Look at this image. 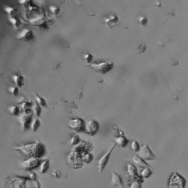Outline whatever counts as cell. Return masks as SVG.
<instances>
[{
    "mask_svg": "<svg viewBox=\"0 0 188 188\" xmlns=\"http://www.w3.org/2000/svg\"><path fill=\"white\" fill-rule=\"evenodd\" d=\"M44 148L43 145L40 143L27 144L22 147H20V149L26 155L30 156V157L39 158L40 156L43 155L44 153Z\"/></svg>",
    "mask_w": 188,
    "mask_h": 188,
    "instance_id": "1",
    "label": "cell"
},
{
    "mask_svg": "<svg viewBox=\"0 0 188 188\" xmlns=\"http://www.w3.org/2000/svg\"><path fill=\"white\" fill-rule=\"evenodd\" d=\"M88 66L91 69L97 72L106 74L109 72L114 67V63L112 61L102 60L99 61H93L88 65Z\"/></svg>",
    "mask_w": 188,
    "mask_h": 188,
    "instance_id": "2",
    "label": "cell"
},
{
    "mask_svg": "<svg viewBox=\"0 0 188 188\" xmlns=\"http://www.w3.org/2000/svg\"><path fill=\"white\" fill-rule=\"evenodd\" d=\"M168 186L169 188H185L186 180L182 175L175 172L169 178Z\"/></svg>",
    "mask_w": 188,
    "mask_h": 188,
    "instance_id": "3",
    "label": "cell"
},
{
    "mask_svg": "<svg viewBox=\"0 0 188 188\" xmlns=\"http://www.w3.org/2000/svg\"><path fill=\"white\" fill-rule=\"evenodd\" d=\"M137 155L145 161H151L156 159V156L153 154L151 149L149 147V144L147 143L145 145L142 146L139 152L137 153Z\"/></svg>",
    "mask_w": 188,
    "mask_h": 188,
    "instance_id": "4",
    "label": "cell"
},
{
    "mask_svg": "<svg viewBox=\"0 0 188 188\" xmlns=\"http://www.w3.org/2000/svg\"><path fill=\"white\" fill-rule=\"evenodd\" d=\"M33 119V115L30 112H23V114L20 116L18 120L23 131L28 130L30 128V125Z\"/></svg>",
    "mask_w": 188,
    "mask_h": 188,
    "instance_id": "5",
    "label": "cell"
},
{
    "mask_svg": "<svg viewBox=\"0 0 188 188\" xmlns=\"http://www.w3.org/2000/svg\"><path fill=\"white\" fill-rule=\"evenodd\" d=\"M99 129V122L96 120L90 119L85 122V132L86 134L91 135H94L98 131Z\"/></svg>",
    "mask_w": 188,
    "mask_h": 188,
    "instance_id": "6",
    "label": "cell"
},
{
    "mask_svg": "<svg viewBox=\"0 0 188 188\" xmlns=\"http://www.w3.org/2000/svg\"><path fill=\"white\" fill-rule=\"evenodd\" d=\"M17 38L25 42H30L35 39L33 30L29 28H24L17 34Z\"/></svg>",
    "mask_w": 188,
    "mask_h": 188,
    "instance_id": "7",
    "label": "cell"
},
{
    "mask_svg": "<svg viewBox=\"0 0 188 188\" xmlns=\"http://www.w3.org/2000/svg\"><path fill=\"white\" fill-rule=\"evenodd\" d=\"M69 126L71 129H73L79 132L85 131V122L81 118H74L69 120Z\"/></svg>",
    "mask_w": 188,
    "mask_h": 188,
    "instance_id": "8",
    "label": "cell"
},
{
    "mask_svg": "<svg viewBox=\"0 0 188 188\" xmlns=\"http://www.w3.org/2000/svg\"><path fill=\"white\" fill-rule=\"evenodd\" d=\"M40 163L41 162L39 158L30 157L29 159H27L26 160L22 162L21 165L23 169L26 171H30L37 167L40 165Z\"/></svg>",
    "mask_w": 188,
    "mask_h": 188,
    "instance_id": "9",
    "label": "cell"
},
{
    "mask_svg": "<svg viewBox=\"0 0 188 188\" xmlns=\"http://www.w3.org/2000/svg\"><path fill=\"white\" fill-rule=\"evenodd\" d=\"M116 145V144H114V145L112 146V147H111V149H110L109 151L106 153V154H104V155L102 157L99 159V162H98V169H99V172L102 173L106 168L108 163L109 162L111 154H112V151L114 149Z\"/></svg>",
    "mask_w": 188,
    "mask_h": 188,
    "instance_id": "10",
    "label": "cell"
},
{
    "mask_svg": "<svg viewBox=\"0 0 188 188\" xmlns=\"http://www.w3.org/2000/svg\"><path fill=\"white\" fill-rule=\"evenodd\" d=\"M18 104H20V106L22 110H23L24 112L29 113L32 110L34 103L27 99L26 97H21L18 100Z\"/></svg>",
    "mask_w": 188,
    "mask_h": 188,
    "instance_id": "11",
    "label": "cell"
},
{
    "mask_svg": "<svg viewBox=\"0 0 188 188\" xmlns=\"http://www.w3.org/2000/svg\"><path fill=\"white\" fill-rule=\"evenodd\" d=\"M13 82L19 88H22L24 85V77L20 72H16L12 76Z\"/></svg>",
    "mask_w": 188,
    "mask_h": 188,
    "instance_id": "12",
    "label": "cell"
},
{
    "mask_svg": "<svg viewBox=\"0 0 188 188\" xmlns=\"http://www.w3.org/2000/svg\"><path fill=\"white\" fill-rule=\"evenodd\" d=\"M112 185L116 186H119L120 188H124V184L122 177L116 172L112 173Z\"/></svg>",
    "mask_w": 188,
    "mask_h": 188,
    "instance_id": "13",
    "label": "cell"
},
{
    "mask_svg": "<svg viewBox=\"0 0 188 188\" xmlns=\"http://www.w3.org/2000/svg\"><path fill=\"white\" fill-rule=\"evenodd\" d=\"M133 162L135 163L136 165H139L140 167L142 168H146V167H150L149 164L146 162L145 160L140 158L139 156L135 155L134 156L132 157Z\"/></svg>",
    "mask_w": 188,
    "mask_h": 188,
    "instance_id": "14",
    "label": "cell"
},
{
    "mask_svg": "<svg viewBox=\"0 0 188 188\" xmlns=\"http://www.w3.org/2000/svg\"><path fill=\"white\" fill-rule=\"evenodd\" d=\"M118 17L116 14H110L106 17L104 19V22L108 26H112V24L116 23L118 21Z\"/></svg>",
    "mask_w": 188,
    "mask_h": 188,
    "instance_id": "15",
    "label": "cell"
},
{
    "mask_svg": "<svg viewBox=\"0 0 188 188\" xmlns=\"http://www.w3.org/2000/svg\"><path fill=\"white\" fill-rule=\"evenodd\" d=\"M128 172L130 177L135 179L140 178V176L138 174L137 169L135 166L131 164H129L128 165Z\"/></svg>",
    "mask_w": 188,
    "mask_h": 188,
    "instance_id": "16",
    "label": "cell"
},
{
    "mask_svg": "<svg viewBox=\"0 0 188 188\" xmlns=\"http://www.w3.org/2000/svg\"><path fill=\"white\" fill-rule=\"evenodd\" d=\"M116 145L120 146L122 147H125L128 145L129 140L126 138L124 136H120L115 139Z\"/></svg>",
    "mask_w": 188,
    "mask_h": 188,
    "instance_id": "17",
    "label": "cell"
},
{
    "mask_svg": "<svg viewBox=\"0 0 188 188\" xmlns=\"http://www.w3.org/2000/svg\"><path fill=\"white\" fill-rule=\"evenodd\" d=\"M9 112L14 116H19L22 110L20 106L13 105L11 106L8 108Z\"/></svg>",
    "mask_w": 188,
    "mask_h": 188,
    "instance_id": "18",
    "label": "cell"
},
{
    "mask_svg": "<svg viewBox=\"0 0 188 188\" xmlns=\"http://www.w3.org/2000/svg\"><path fill=\"white\" fill-rule=\"evenodd\" d=\"M49 168L50 161L48 159L44 161L40 165V171L42 174H44L46 173Z\"/></svg>",
    "mask_w": 188,
    "mask_h": 188,
    "instance_id": "19",
    "label": "cell"
},
{
    "mask_svg": "<svg viewBox=\"0 0 188 188\" xmlns=\"http://www.w3.org/2000/svg\"><path fill=\"white\" fill-rule=\"evenodd\" d=\"M42 106H40L38 103L35 102L33 104V107H32V110L35 115L36 117H39L42 114Z\"/></svg>",
    "mask_w": 188,
    "mask_h": 188,
    "instance_id": "20",
    "label": "cell"
},
{
    "mask_svg": "<svg viewBox=\"0 0 188 188\" xmlns=\"http://www.w3.org/2000/svg\"><path fill=\"white\" fill-rule=\"evenodd\" d=\"M41 122L38 118H33L30 125V129H32L33 131L35 132L39 128Z\"/></svg>",
    "mask_w": 188,
    "mask_h": 188,
    "instance_id": "21",
    "label": "cell"
},
{
    "mask_svg": "<svg viewBox=\"0 0 188 188\" xmlns=\"http://www.w3.org/2000/svg\"><path fill=\"white\" fill-rule=\"evenodd\" d=\"M4 10L6 11L8 14L10 15V17L16 16V14L17 13L18 11L16 8H15L14 7L12 6L5 7Z\"/></svg>",
    "mask_w": 188,
    "mask_h": 188,
    "instance_id": "22",
    "label": "cell"
},
{
    "mask_svg": "<svg viewBox=\"0 0 188 188\" xmlns=\"http://www.w3.org/2000/svg\"><path fill=\"white\" fill-rule=\"evenodd\" d=\"M35 98L36 99V102L38 103L41 106L47 107L48 104L46 103V100L44 99L42 96H39L38 94H35Z\"/></svg>",
    "mask_w": 188,
    "mask_h": 188,
    "instance_id": "23",
    "label": "cell"
},
{
    "mask_svg": "<svg viewBox=\"0 0 188 188\" xmlns=\"http://www.w3.org/2000/svg\"><path fill=\"white\" fill-rule=\"evenodd\" d=\"M152 173L153 172L152 170L149 168V167H146L142 170L141 175L143 178H148L152 175Z\"/></svg>",
    "mask_w": 188,
    "mask_h": 188,
    "instance_id": "24",
    "label": "cell"
},
{
    "mask_svg": "<svg viewBox=\"0 0 188 188\" xmlns=\"http://www.w3.org/2000/svg\"><path fill=\"white\" fill-rule=\"evenodd\" d=\"M8 91L13 96H14V97H17L19 94L20 88L16 86H11V87H10L8 88Z\"/></svg>",
    "mask_w": 188,
    "mask_h": 188,
    "instance_id": "25",
    "label": "cell"
},
{
    "mask_svg": "<svg viewBox=\"0 0 188 188\" xmlns=\"http://www.w3.org/2000/svg\"><path fill=\"white\" fill-rule=\"evenodd\" d=\"M142 182L141 178L137 179L131 183L130 188H142Z\"/></svg>",
    "mask_w": 188,
    "mask_h": 188,
    "instance_id": "26",
    "label": "cell"
},
{
    "mask_svg": "<svg viewBox=\"0 0 188 188\" xmlns=\"http://www.w3.org/2000/svg\"><path fill=\"white\" fill-rule=\"evenodd\" d=\"M9 20L10 22L12 24L13 26L16 28H17L19 26L20 23V20L16 16L10 17Z\"/></svg>",
    "mask_w": 188,
    "mask_h": 188,
    "instance_id": "27",
    "label": "cell"
},
{
    "mask_svg": "<svg viewBox=\"0 0 188 188\" xmlns=\"http://www.w3.org/2000/svg\"><path fill=\"white\" fill-rule=\"evenodd\" d=\"M84 60L86 61L87 63H88V65H89L90 63L93 62V55L92 54H91V53H86L83 55V56Z\"/></svg>",
    "mask_w": 188,
    "mask_h": 188,
    "instance_id": "28",
    "label": "cell"
},
{
    "mask_svg": "<svg viewBox=\"0 0 188 188\" xmlns=\"http://www.w3.org/2000/svg\"><path fill=\"white\" fill-rule=\"evenodd\" d=\"M82 158L84 162H86V163H89L92 161L93 159V156L89 153H86L82 156Z\"/></svg>",
    "mask_w": 188,
    "mask_h": 188,
    "instance_id": "29",
    "label": "cell"
},
{
    "mask_svg": "<svg viewBox=\"0 0 188 188\" xmlns=\"http://www.w3.org/2000/svg\"><path fill=\"white\" fill-rule=\"evenodd\" d=\"M131 149L132 150L135 152H139V150L140 149V146L139 145V143L137 141H133L132 143H131Z\"/></svg>",
    "mask_w": 188,
    "mask_h": 188,
    "instance_id": "30",
    "label": "cell"
},
{
    "mask_svg": "<svg viewBox=\"0 0 188 188\" xmlns=\"http://www.w3.org/2000/svg\"><path fill=\"white\" fill-rule=\"evenodd\" d=\"M80 141V139H79V136L77 135H73L72 136V137L71 139L70 142L71 143L72 145H75L76 144L79 143Z\"/></svg>",
    "mask_w": 188,
    "mask_h": 188,
    "instance_id": "31",
    "label": "cell"
},
{
    "mask_svg": "<svg viewBox=\"0 0 188 188\" xmlns=\"http://www.w3.org/2000/svg\"><path fill=\"white\" fill-rule=\"evenodd\" d=\"M49 9L50 11L55 14H57L60 12V9L56 6H51L49 7Z\"/></svg>",
    "mask_w": 188,
    "mask_h": 188,
    "instance_id": "32",
    "label": "cell"
},
{
    "mask_svg": "<svg viewBox=\"0 0 188 188\" xmlns=\"http://www.w3.org/2000/svg\"><path fill=\"white\" fill-rule=\"evenodd\" d=\"M53 174L56 178L59 179L61 176V173L59 170H55L53 173Z\"/></svg>",
    "mask_w": 188,
    "mask_h": 188,
    "instance_id": "33",
    "label": "cell"
}]
</instances>
